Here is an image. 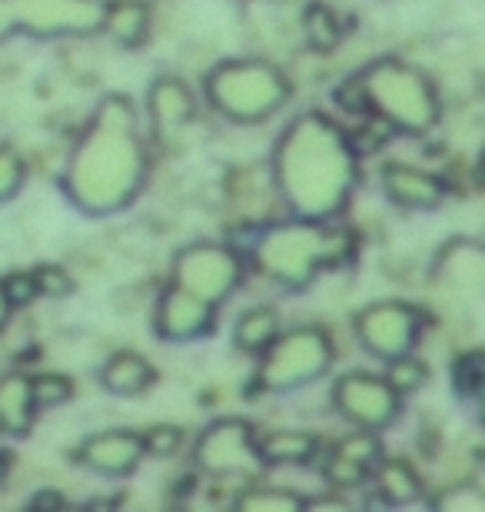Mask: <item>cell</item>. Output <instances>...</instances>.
Returning a JSON list of instances; mask_svg holds the SVG:
<instances>
[{"mask_svg": "<svg viewBox=\"0 0 485 512\" xmlns=\"http://www.w3.org/2000/svg\"><path fill=\"white\" fill-rule=\"evenodd\" d=\"M356 150L349 133L319 110L296 117L273 150V187L293 217L329 220L356 187Z\"/></svg>", "mask_w": 485, "mask_h": 512, "instance_id": "1", "label": "cell"}, {"mask_svg": "<svg viewBox=\"0 0 485 512\" xmlns=\"http://www.w3.org/2000/svg\"><path fill=\"white\" fill-rule=\"evenodd\" d=\"M147 177L137 110L127 97H107L70 153L64 190L90 217H107L137 197Z\"/></svg>", "mask_w": 485, "mask_h": 512, "instance_id": "2", "label": "cell"}, {"mask_svg": "<svg viewBox=\"0 0 485 512\" xmlns=\"http://www.w3.org/2000/svg\"><path fill=\"white\" fill-rule=\"evenodd\" d=\"M356 240L343 227H326V220H280L260 233L253 247L256 266L286 290H303L323 266H343L353 260Z\"/></svg>", "mask_w": 485, "mask_h": 512, "instance_id": "3", "label": "cell"}, {"mask_svg": "<svg viewBox=\"0 0 485 512\" xmlns=\"http://www.w3.org/2000/svg\"><path fill=\"white\" fill-rule=\"evenodd\" d=\"M369 97V114L383 117L392 130L402 133H429L439 120V94L429 74L416 64L386 57L373 60L359 74Z\"/></svg>", "mask_w": 485, "mask_h": 512, "instance_id": "4", "label": "cell"}, {"mask_svg": "<svg viewBox=\"0 0 485 512\" xmlns=\"http://www.w3.org/2000/svg\"><path fill=\"white\" fill-rule=\"evenodd\" d=\"M203 87L210 107L233 124H263L290 100V80L270 60H223Z\"/></svg>", "mask_w": 485, "mask_h": 512, "instance_id": "5", "label": "cell"}, {"mask_svg": "<svg viewBox=\"0 0 485 512\" xmlns=\"http://www.w3.org/2000/svg\"><path fill=\"white\" fill-rule=\"evenodd\" d=\"M260 356L256 380L270 393H290L296 386L316 383L336 360L333 340L323 326H296L290 333H280Z\"/></svg>", "mask_w": 485, "mask_h": 512, "instance_id": "6", "label": "cell"}, {"mask_svg": "<svg viewBox=\"0 0 485 512\" xmlns=\"http://www.w3.org/2000/svg\"><path fill=\"white\" fill-rule=\"evenodd\" d=\"M173 283L216 306L243 283V260L226 243H190L173 256Z\"/></svg>", "mask_w": 485, "mask_h": 512, "instance_id": "7", "label": "cell"}, {"mask_svg": "<svg viewBox=\"0 0 485 512\" xmlns=\"http://www.w3.org/2000/svg\"><path fill=\"white\" fill-rule=\"evenodd\" d=\"M196 466L210 476H256L263 466L260 443L253 436V426L246 419H216L203 429V436L193 446Z\"/></svg>", "mask_w": 485, "mask_h": 512, "instance_id": "8", "label": "cell"}, {"mask_svg": "<svg viewBox=\"0 0 485 512\" xmlns=\"http://www.w3.org/2000/svg\"><path fill=\"white\" fill-rule=\"evenodd\" d=\"M329 399H333L339 416L349 419L356 429H373V433L389 429L402 413V396L392 389V383L386 376L366 370L339 376Z\"/></svg>", "mask_w": 485, "mask_h": 512, "instance_id": "9", "label": "cell"}, {"mask_svg": "<svg viewBox=\"0 0 485 512\" xmlns=\"http://www.w3.org/2000/svg\"><path fill=\"white\" fill-rule=\"evenodd\" d=\"M353 330L366 353L389 363L402 353H412L422 333V316L406 300H379L356 313Z\"/></svg>", "mask_w": 485, "mask_h": 512, "instance_id": "10", "label": "cell"}, {"mask_svg": "<svg viewBox=\"0 0 485 512\" xmlns=\"http://www.w3.org/2000/svg\"><path fill=\"white\" fill-rule=\"evenodd\" d=\"M14 24L30 37L94 34L103 24L100 0H10Z\"/></svg>", "mask_w": 485, "mask_h": 512, "instance_id": "11", "label": "cell"}, {"mask_svg": "<svg viewBox=\"0 0 485 512\" xmlns=\"http://www.w3.org/2000/svg\"><path fill=\"white\" fill-rule=\"evenodd\" d=\"M213 320H216V306L206 303L203 296L183 290L177 283H170L160 293L157 310H153V326L170 343L200 340V336L213 330Z\"/></svg>", "mask_w": 485, "mask_h": 512, "instance_id": "12", "label": "cell"}, {"mask_svg": "<svg viewBox=\"0 0 485 512\" xmlns=\"http://www.w3.org/2000/svg\"><path fill=\"white\" fill-rule=\"evenodd\" d=\"M147 456L143 449V436L133 429H103V433L87 436L77 446V463L94 469L97 476H130L140 466V459Z\"/></svg>", "mask_w": 485, "mask_h": 512, "instance_id": "13", "label": "cell"}, {"mask_svg": "<svg viewBox=\"0 0 485 512\" xmlns=\"http://www.w3.org/2000/svg\"><path fill=\"white\" fill-rule=\"evenodd\" d=\"M147 110H150V124H153V133H157V140L170 143L196 120V97L183 80L160 77L147 94Z\"/></svg>", "mask_w": 485, "mask_h": 512, "instance_id": "14", "label": "cell"}, {"mask_svg": "<svg viewBox=\"0 0 485 512\" xmlns=\"http://www.w3.org/2000/svg\"><path fill=\"white\" fill-rule=\"evenodd\" d=\"M383 190L402 210H432L446 197V180L432 170L412 167V163H386Z\"/></svg>", "mask_w": 485, "mask_h": 512, "instance_id": "15", "label": "cell"}, {"mask_svg": "<svg viewBox=\"0 0 485 512\" xmlns=\"http://www.w3.org/2000/svg\"><path fill=\"white\" fill-rule=\"evenodd\" d=\"M153 380H157L153 366L143 360L140 353H130V350L113 353L100 370V383L103 389H110L113 396H140L153 386Z\"/></svg>", "mask_w": 485, "mask_h": 512, "instance_id": "16", "label": "cell"}, {"mask_svg": "<svg viewBox=\"0 0 485 512\" xmlns=\"http://www.w3.org/2000/svg\"><path fill=\"white\" fill-rule=\"evenodd\" d=\"M110 40H117L120 47H137L143 44L150 30V4L147 0H110L103 4V24Z\"/></svg>", "mask_w": 485, "mask_h": 512, "instance_id": "17", "label": "cell"}, {"mask_svg": "<svg viewBox=\"0 0 485 512\" xmlns=\"http://www.w3.org/2000/svg\"><path fill=\"white\" fill-rule=\"evenodd\" d=\"M369 476H373L376 493H379V499H383L386 506H409V503H416V499L422 496L419 473L399 456L379 459Z\"/></svg>", "mask_w": 485, "mask_h": 512, "instance_id": "18", "label": "cell"}, {"mask_svg": "<svg viewBox=\"0 0 485 512\" xmlns=\"http://www.w3.org/2000/svg\"><path fill=\"white\" fill-rule=\"evenodd\" d=\"M256 443H260L263 463L270 466H306L319 453V439L306 429H273Z\"/></svg>", "mask_w": 485, "mask_h": 512, "instance_id": "19", "label": "cell"}, {"mask_svg": "<svg viewBox=\"0 0 485 512\" xmlns=\"http://www.w3.org/2000/svg\"><path fill=\"white\" fill-rule=\"evenodd\" d=\"M34 396H30L27 376H4L0 380V433L24 436L34 423Z\"/></svg>", "mask_w": 485, "mask_h": 512, "instance_id": "20", "label": "cell"}, {"mask_svg": "<svg viewBox=\"0 0 485 512\" xmlns=\"http://www.w3.org/2000/svg\"><path fill=\"white\" fill-rule=\"evenodd\" d=\"M280 336V313L273 306H250L233 326V346L240 353L260 356Z\"/></svg>", "mask_w": 485, "mask_h": 512, "instance_id": "21", "label": "cell"}, {"mask_svg": "<svg viewBox=\"0 0 485 512\" xmlns=\"http://www.w3.org/2000/svg\"><path fill=\"white\" fill-rule=\"evenodd\" d=\"M442 273L462 290H482L485 286V250L476 243H452L442 253Z\"/></svg>", "mask_w": 485, "mask_h": 512, "instance_id": "22", "label": "cell"}, {"mask_svg": "<svg viewBox=\"0 0 485 512\" xmlns=\"http://www.w3.org/2000/svg\"><path fill=\"white\" fill-rule=\"evenodd\" d=\"M299 30H303V40L313 50H333L339 40H343V24H339V14L329 4H306L303 17H299Z\"/></svg>", "mask_w": 485, "mask_h": 512, "instance_id": "23", "label": "cell"}, {"mask_svg": "<svg viewBox=\"0 0 485 512\" xmlns=\"http://www.w3.org/2000/svg\"><path fill=\"white\" fill-rule=\"evenodd\" d=\"M236 509L243 512H293L303 509V496L290 493V489H270V486H256L236 499Z\"/></svg>", "mask_w": 485, "mask_h": 512, "instance_id": "24", "label": "cell"}, {"mask_svg": "<svg viewBox=\"0 0 485 512\" xmlns=\"http://www.w3.org/2000/svg\"><path fill=\"white\" fill-rule=\"evenodd\" d=\"M386 380L392 383V389H396L399 396H406V393H416V389L426 386L429 370H426V363H422L419 356L402 353V356H396V360H389Z\"/></svg>", "mask_w": 485, "mask_h": 512, "instance_id": "25", "label": "cell"}, {"mask_svg": "<svg viewBox=\"0 0 485 512\" xmlns=\"http://www.w3.org/2000/svg\"><path fill=\"white\" fill-rule=\"evenodd\" d=\"M30 396H34L37 409H54V406L70 403V396H74V383H70L64 373H40L30 380Z\"/></svg>", "mask_w": 485, "mask_h": 512, "instance_id": "26", "label": "cell"}, {"mask_svg": "<svg viewBox=\"0 0 485 512\" xmlns=\"http://www.w3.org/2000/svg\"><path fill=\"white\" fill-rule=\"evenodd\" d=\"M27 180V167L14 147H0V203L17 197Z\"/></svg>", "mask_w": 485, "mask_h": 512, "instance_id": "27", "label": "cell"}, {"mask_svg": "<svg viewBox=\"0 0 485 512\" xmlns=\"http://www.w3.org/2000/svg\"><path fill=\"white\" fill-rule=\"evenodd\" d=\"M34 280H37V293L40 296H50V300H64V296L74 290V276H70L64 266H57V263L37 266Z\"/></svg>", "mask_w": 485, "mask_h": 512, "instance_id": "28", "label": "cell"}, {"mask_svg": "<svg viewBox=\"0 0 485 512\" xmlns=\"http://www.w3.org/2000/svg\"><path fill=\"white\" fill-rule=\"evenodd\" d=\"M180 446H183L180 426H153L143 433V449H147V456H173Z\"/></svg>", "mask_w": 485, "mask_h": 512, "instance_id": "29", "label": "cell"}, {"mask_svg": "<svg viewBox=\"0 0 485 512\" xmlns=\"http://www.w3.org/2000/svg\"><path fill=\"white\" fill-rule=\"evenodd\" d=\"M4 290H7V300L14 303V306H27V303H34L37 296H40L34 273H24V270L10 273L7 280H4Z\"/></svg>", "mask_w": 485, "mask_h": 512, "instance_id": "30", "label": "cell"}, {"mask_svg": "<svg viewBox=\"0 0 485 512\" xmlns=\"http://www.w3.org/2000/svg\"><path fill=\"white\" fill-rule=\"evenodd\" d=\"M17 24H14V4L10 0H0V40L7 34H14Z\"/></svg>", "mask_w": 485, "mask_h": 512, "instance_id": "31", "label": "cell"}, {"mask_svg": "<svg viewBox=\"0 0 485 512\" xmlns=\"http://www.w3.org/2000/svg\"><path fill=\"white\" fill-rule=\"evenodd\" d=\"M306 509H349L346 499L339 496H316V499H303Z\"/></svg>", "mask_w": 485, "mask_h": 512, "instance_id": "32", "label": "cell"}, {"mask_svg": "<svg viewBox=\"0 0 485 512\" xmlns=\"http://www.w3.org/2000/svg\"><path fill=\"white\" fill-rule=\"evenodd\" d=\"M10 310H14V303L7 300L4 280H0V330H4V326H7V320H10Z\"/></svg>", "mask_w": 485, "mask_h": 512, "instance_id": "33", "label": "cell"}, {"mask_svg": "<svg viewBox=\"0 0 485 512\" xmlns=\"http://www.w3.org/2000/svg\"><path fill=\"white\" fill-rule=\"evenodd\" d=\"M30 506H64V496H57V493H40L34 496V503Z\"/></svg>", "mask_w": 485, "mask_h": 512, "instance_id": "34", "label": "cell"}, {"mask_svg": "<svg viewBox=\"0 0 485 512\" xmlns=\"http://www.w3.org/2000/svg\"><path fill=\"white\" fill-rule=\"evenodd\" d=\"M7 473H10V456H7V453H0V486L7 483Z\"/></svg>", "mask_w": 485, "mask_h": 512, "instance_id": "35", "label": "cell"}, {"mask_svg": "<svg viewBox=\"0 0 485 512\" xmlns=\"http://www.w3.org/2000/svg\"><path fill=\"white\" fill-rule=\"evenodd\" d=\"M482 170H485V153H482Z\"/></svg>", "mask_w": 485, "mask_h": 512, "instance_id": "36", "label": "cell"}, {"mask_svg": "<svg viewBox=\"0 0 485 512\" xmlns=\"http://www.w3.org/2000/svg\"><path fill=\"white\" fill-rule=\"evenodd\" d=\"M482 463H485V453H482Z\"/></svg>", "mask_w": 485, "mask_h": 512, "instance_id": "37", "label": "cell"}]
</instances>
